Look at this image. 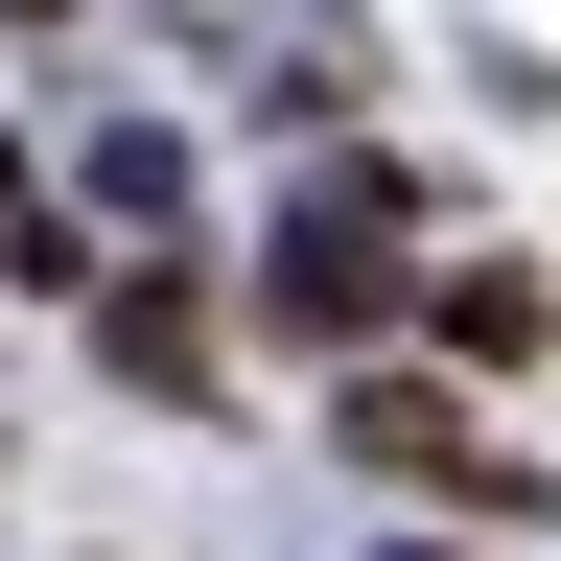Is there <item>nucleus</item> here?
Returning <instances> with one entry per match:
<instances>
[{
	"mask_svg": "<svg viewBox=\"0 0 561 561\" xmlns=\"http://www.w3.org/2000/svg\"><path fill=\"white\" fill-rule=\"evenodd\" d=\"M328 445H351V468H398V491H445V515H538V468L491 445V421H468L445 375H375V351H351V398H328Z\"/></svg>",
	"mask_w": 561,
	"mask_h": 561,
	"instance_id": "2",
	"label": "nucleus"
},
{
	"mask_svg": "<svg viewBox=\"0 0 561 561\" xmlns=\"http://www.w3.org/2000/svg\"><path fill=\"white\" fill-rule=\"evenodd\" d=\"M94 210H117V234H187V140L117 117V140H94Z\"/></svg>",
	"mask_w": 561,
	"mask_h": 561,
	"instance_id": "4",
	"label": "nucleus"
},
{
	"mask_svg": "<svg viewBox=\"0 0 561 561\" xmlns=\"http://www.w3.org/2000/svg\"><path fill=\"white\" fill-rule=\"evenodd\" d=\"M94 351H117L140 398H210V351H234V328H210V280H187V257H140L117 305H94Z\"/></svg>",
	"mask_w": 561,
	"mask_h": 561,
	"instance_id": "3",
	"label": "nucleus"
},
{
	"mask_svg": "<svg viewBox=\"0 0 561 561\" xmlns=\"http://www.w3.org/2000/svg\"><path fill=\"white\" fill-rule=\"evenodd\" d=\"M0 280H70V234H47V187H24V140H0Z\"/></svg>",
	"mask_w": 561,
	"mask_h": 561,
	"instance_id": "5",
	"label": "nucleus"
},
{
	"mask_svg": "<svg viewBox=\"0 0 561 561\" xmlns=\"http://www.w3.org/2000/svg\"><path fill=\"white\" fill-rule=\"evenodd\" d=\"M398 305H421V280H398V210H351V187H305V210L257 234V328H280V351H375Z\"/></svg>",
	"mask_w": 561,
	"mask_h": 561,
	"instance_id": "1",
	"label": "nucleus"
}]
</instances>
